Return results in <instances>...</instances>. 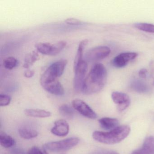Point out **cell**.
<instances>
[{
  "label": "cell",
  "instance_id": "obj_1",
  "mask_svg": "<svg viewBox=\"0 0 154 154\" xmlns=\"http://www.w3.org/2000/svg\"><path fill=\"white\" fill-rule=\"evenodd\" d=\"M107 80L105 66L101 63L95 64L85 77L82 93L89 95L99 92L105 86Z\"/></svg>",
  "mask_w": 154,
  "mask_h": 154
},
{
  "label": "cell",
  "instance_id": "obj_25",
  "mask_svg": "<svg viewBox=\"0 0 154 154\" xmlns=\"http://www.w3.org/2000/svg\"><path fill=\"white\" fill-rule=\"evenodd\" d=\"M27 154H48L46 149H44V150H41L38 147H32L28 151Z\"/></svg>",
  "mask_w": 154,
  "mask_h": 154
},
{
  "label": "cell",
  "instance_id": "obj_16",
  "mask_svg": "<svg viewBox=\"0 0 154 154\" xmlns=\"http://www.w3.org/2000/svg\"><path fill=\"white\" fill-rule=\"evenodd\" d=\"M25 113L26 116L34 118H45L51 116L50 112L40 109H27Z\"/></svg>",
  "mask_w": 154,
  "mask_h": 154
},
{
  "label": "cell",
  "instance_id": "obj_11",
  "mask_svg": "<svg viewBox=\"0 0 154 154\" xmlns=\"http://www.w3.org/2000/svg\"><path fill=\"white\" fill-rule=\"evenodd\" d=\"M69 125L64 119H59L54 122V126L51 129V132L58 137H65L69 133Z\"/></svg>",
  "mask_w": 154,
  "mask_h": 154
},
{
  "label": "cell",
  "instance_id": "obj_24",
  "mask_svg": "<svg viewBox=\"0 0 154 154\" xmlns=\"http://www.w3.org/2000/svg\"><path fill=\"white\" fill-rule=\"evenodd\" d=\"M11 101V98L10 96L4 94H1L0 95V106H8L10 103Z\"/></svg>",
  "mask_w": 154,
  "mask_h": 154
},
{
  "label": "cell",
  "instance_id": "obj_28",
  "mask_svg": "<svg viewBox=\"0 0 154 154\" xmlns=\"http://www.w3.org/2000/svg\"><path fill=\"white\" fill-rule=\"evenodd\" d=\"M147 71L145 68L140 69L139 72L138 74L140 77L142 78H146V77Z\"/></svg>",
  "mask_w": 154,
  "mask_h": 154
},
{
  "label": "cell",
  "instance_id": "obj_21",
  "mask_svg": "<svg viewBox=\"0 0 154 154\" xmlns=\"http://www.w3.org/2000/svg\"><path fill=\"white\" fill-rule=\"evenodd\" d=\"M60 113L67 119H72L74 115V111L72 107L67 104H63L59 109Z\"/></svg>",
  "mask_w": 154,
  "mask_h": 154
},
{
  "label": "cell",
  "instance_id": "obj_22",
  "mask_svg": "<svg viewBox=\"0 0 154 154\" xmlns=\"http://www.w3.org/2000/svg\"><path fill=\"white\" fill-rule=\"evenodd\" d=\"M3 66L8 70H12L18 65V61L13 57H9L3 61Z\"/></svg>",
  "mask_w": 154,
  "mask_h": 154
},
{
  "label": "cell",
  "instance_id": "obj_23",
  "mask_svg": "<svg viewBox=\"0 0 154 154\" xmlns=\"http://www.w3.org/2000/svg\"><path fill=\"white\" fill-rule=\"evenodd\" d=\"M134 26L141 31L149 33H154V25L146 23H137Z\"/></svg>",
  "mask_w": 154,
  "mask_h": 154
},
{
  "label": "cell",
  "instance_id": "obj_3",
  "mask_svg": "<svg viewBox=\"0 0 154 154\" xmlns=\"http://www.w3.org/2000/svg\"><path fill=\"white\" fill-rule=\"evenodd\" d=\"M67 64V60L61 59L48 66L40 78L41 86L58 80V78L63 73Z\"/></svg>",
  "mask_w": 154,
  "mask_h": 154
},
{
  "label": "cell",
  "instance_id": "obj_29",
  "mask_svg": "<svg viewBox=\"0 0 154 154\" xmlns=\"http://www.w3.org/2000/svg\"><path fill=\"white\" fill-rule=\"evenodd\" d=\"M153 85H154V82H153Z\"/></svg>",
  "mask_w": 154,
  "mask_h": 154
},
{
  "label": "cell",
  "instance_id": "obj_6",
  "mask_svg": "<svg viewBox=\"0 0 154 154\" xmlns=\"http://www.w3.org/2000/svg\"><path fill=\"white\" fill-rule=\"evenodd\" d=\"M88 64L84 60L81 61L75 67H74L75 72L73 81V87L75 91L77 93H82L84 82L87 72Z\"/></svg>",
  "mask_w": 154,
  "mask_h": 154
},
{
  "label": "cell",
  "instance_id": "obj_5",
  "mask_svg": "<svg viewBox=\"0 0 154 154\" xmlns=\"http://www.w3.org/2000/svg\"><path fill=\"white\" fill-rule=\"evenodd\" d=\"M79 139L77 137H71L59 141L48 142L44 145L45 149L54 152L66 151L71 149L77 145Z\"/></svg>",
  "mask_w": 154,
  "mask_h": 154
},
{
  "label": "cell",
  "instance_id": "obj_2",
  "mask_svg": "<svg viewBox=\"0 0 154 154\" xmlns=\"http://www.w3.org/2000/svg\"><path fill=\"white\" fill-rule=\"evenodd\" d=\"M131 128L128 125L119 126L108 132L96 131L93 133L94 139L98 142L108 145L117 144L125 139L130 133Z\"/></svg>",
  "mask_w": 154,
  "mask_h": 154
},
{
  "label": "cell",
  "instance_id": "obj_20",
  "mask_svg": "<svg viewBox=\"0 0 154 154\" xmlns=\"http://www.w3.org/2000/svg\"><path fill=\"white\" fill-rule=\"evenodd\" d=\"M19 133L21 137L25 139H31L37 137L38 132L35 130L27 128L20 129Z\"/></svg>",
  "mask_w": 154,
  "mask_h": 154
},
{
  "label": "cell",
  "instance_id": "obj_13",
  "mask_svg": "<svg viewBox=\"0 0 154 154\" xmlns=\"http://www.w3.org/2000/svg\"><path fill=\"white\" fill-rule=\"evenodd\" d=\"M137 154H153L154 153V137H148L144 140L142 147L135 150Z\"/></svg>",
  "mask_w": 154,
  "mask_h": 154
},
{
  "label": "cell",
  "instance_id": "obj_19",
  "mask_svg": "<svg viewBox=\"0 0 154 154\" xmlns=\"http://www.w3.org/2000/svg\"><path fill=\"white\" fill-rule=\"evenodd\" d=\"M0 143L3 147L9 148L14 146L16 144V141L11 136L8 135L5 132H1Z\"/></svg>",
  "mask_w": 154,
  "mask_h": 154
},
{
  "label": "cell",
  "instance_id": "obj_7",
  "mask_svg": "<svg viewBox=\"0 0 154 154\" xmlns=\"http://www.w3.org/2000/svg\"><path fill=\"white\" fill-rule=\"evenodd\" d=\"M110 53V49L108 47H96L86 52L84 56V60L86 62H93L102 60L109 56Z\"/></svg>",
  "mask_w": 154,
  "mask_h": 154
},
{
  "label": "cell",
  "instance_id": "obj_15",
  "mask_svg": "<svg viewBox=\"0 0 154 154\" xmlns=\"http://www.w3.org/2000/svg\"><path fill=\"white\" fill-rule=\"evenodd\" d=\"M100 126L105 130H112L119 127V122L114 118H103L99 120Z\"/></svg>",
  "mask_w": 154,
  "mask_h": 154
},
{
  "label": "cell",
  "instance_id": "obj_27",
  "mask_svg": "<svg viewBox=\"0 0 154 154\" xmlns=\"http://www.w3.org/2000/svg\"><path fill=\"white\" fill-rule=\"evenodd\" d=\"M35 71L34 70L27 69L25 71L24 73V75L25 77L29 78L33 77L35 75Z\"/></svg>",
  "mask_w": 154,
  "mask_h": 154
},
{
  "label": "cell",
  "instance_id": "obj_18",
  "mask_svg": "<svg viewBox=\"0 0 154 154\" xmlns=\"http://www.w3.org/2000/svg\"><path fill=\"white\" fill-rule=\"evenodd\" d=\"M39 58L40 57H39L38 52L34 51L31 53H29V54H27L25 57L23 67L25 68L28 69L36 61L39 60Z\"/></svg>",
  "mask_w": 154,
  "mask_h": 154
},
{
  "label": "cell",
  "instance_id": "obj_14",
  "mask_svg": "<svg viewBox=\"0 0 154 154\" xmlns=\"http://www.w3.org/2000/svg\"><path fill=\"white\" fill-rule=\"evenodd\" d=\"M130 86L132 90L139 93H147L149 91L148 85L145 82L138 79L132 80Z\"/></svg>",
  "mask_w": 154,
  "mask_h": 154
},
{
  "label": "cell",
  "instance_id": "obj_12",
  "mask_svg": "<svg viewBox=\"0 0 154 154\" xmlns=\"http://www.w3.org/2000/svg\"><path fill=\"white\" fill-rule=\"evenodd\" d=\"M42 87L48 92L54 95L61 96L64 94V89L58 80L47 84Z\"/></svg>",
  "mask_w": 154,
  "mask_h": 154
},
{
  "label": "cell",
  "instance_id": "obj_26",
  "mask_svg": "<svg viewBox=\"0 0 154 154\" xmlns=\"http://www.w3.org/2000/svg\"><path fill=\"white\" fill-rule=\"evenodd\" d=\"M65 22L67 25H72V26H77L82 24V21L77 19L71 18L66 20Z\"/></svg>",
  "mask_w": 154,
  "mask_h": 154
},
{
  "label": "cell",
  "instance_id": "obj_17",
  "mask_svg": "<svg viewBox=\"0 0 154 154\" xmlns=\"http://www.w3.org/2000/svg\"><path fill=\"white\" fill-rule=\"evenodd\" d=\"M88 42H89V40L88 39H85L82 40L79 44L77 53H76L75 58L74 67L76 66L79 63L83 60V58L84 50L85 47L88 45Z\"/></svg>",
  "mask_w": 154,
  "mask_h": 154
},
{
  "label": "cell",
  "instance_id": "obj_8",
  "mask_svg": "<svg viewBox=\"0 0 154 154\" xmlns=\"http://www.w3.org/2000/svg\"><path fill=\"white\" fill-rule=\"evenodd\" d=\"M73 108L82 115L90 119H95L97 115L95 112L83 101L75 99L72 101Z\"/></svg>",
  "mask_w": 154,
  "mask_h": 154
},
{
  "label": "cell",
  "instance_id": "obj_10",
  "mask_svg": "<svg viewBox=\"0 0 154 154\" xmlns=\"http://www.w3.org/2000/svg\"><path fill=\"white\" fill-rule=\"evenodd\" d=\"M112 99L117 105V109L120 112L123 111L129 106L131 100L129 96L124 93L114 91L112 93Z\"/></svg>",
  "mask_w": 154,
  "mask_h": 154
},
{
  "label": "cell",
  "instance_id": "obj_4",
  "mask_svg": "<svg viewBox=\"0 0 154 154\" xmlns=\"http://www.w3.org/2000/svg\"><path fill=\"white\" fill-rule=\"evenodd\" d=\"M66 42L63 40L54 44L47 42H40L36 44L35 48L38 53L53 56L59 54L66 47Z\"/></svg>",
  "mask_w": 154,
  "mask_h": 154
},
{
  "label": "cell",
  "instance_id": "obj_9",
  "mask_svg": "<svg viewBox=\"0 0 154 154\" xmlns=\"http://www.w3.org/2000/svg\"><path fill=\"white\" fill-rule=\"evenodd\" d=\"M138 54L135 52H126L122 53L115 57L112 61L114 67L120 68L126 66L131 61L137 58Z\"/></svg>",
  "mask_w": 154,
  "mask_h": 154
}]
</instances>
